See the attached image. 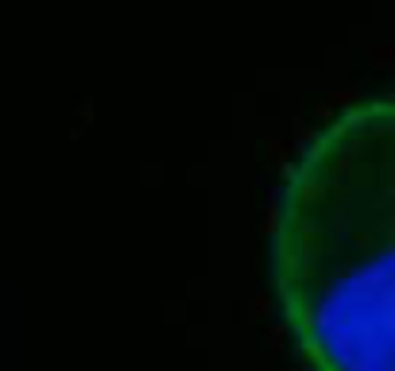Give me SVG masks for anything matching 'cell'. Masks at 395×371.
I'll return each instance as SVG.
<instances>
[{"label":"cell","instance_id":"obj_1","mask_svg":"<svg viewBox=\"0 0 395 371\" xmlns=\"http://www.w3.org/2000/svg\"><path fill=\"white\" fill-rule=\"evenodd\" d=\"M268 244L310 371H395V97L357 101L303 143Z\"/></svg>","mask_w":395,"mask_h":371}]
</instances>
